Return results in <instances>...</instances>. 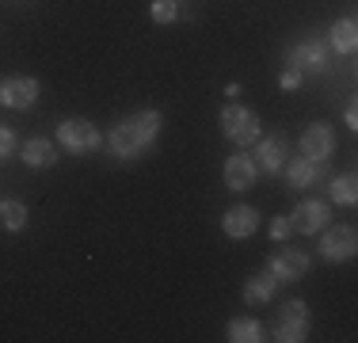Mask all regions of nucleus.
Masks as SVG:
<instances>
[{"label": "nucleus", "mask_w": 358, "mask_h": 343, "mask_svg": "<svg viewBox=\"0 0 358 343\" xmlns=\"http://www.w3.org/2000/svg\"><path fill=\"white\" fill-rule=\"evenodd\" d=\"M160 122H164V118H160V111H138V115L122 118V122L107 134V149L115 153L118 160L141 157V153L152 145V137L160 134Z\"/></svg>", "instance_id": "obj_1"}, {"label": "nucleus", "mask_w": 358, "mask_h": 343, "mask_svg": "<svg viewBox=\"0 0 358 343\" xmlns=\"http://www.w3.org/2000/svg\"><path fill=\"white\" fill-rule=\"evenodd\" d=\"M221 134L229 137V141H236L244 149V145H255L259 141V115H255L252 107H244V103H229L225 111H221Z\"/></svg>", "instance_id": "obj_2"}, {"label": "nucleus", "mask_w": 358, "mask_h": 343, "mask_svg": "<svg viewBox=\"0 0 358 343\" xmlns=\"http://www.w3.org/2000/svg\"><path fill=\"white\" fill-rule=\"evenodd\" d=\"M57 141H62L65 153L84 157V153H96V149H99L103 134H99L96 122H88V118H65V122L57 126Z\"/></svg>", "instance_id": "obj_3"}, {"label": "nucleus", "mask_w": 358, "mask_h": 343, "mask_svg": "<svg viewBox=\"0 0 358 343\" xmlns=\"http://www.w3.org/2000/svg\"><path fill=\"white\" fill-rule=\"evenodd\" d=\"M309 324H313L309 305H305V302H286L282 309H278L275 340H282V343H301V340H309Z\"/></svg>", "instance_id": "obj_4"}, {"label": "nucleus", "mask_w": 358, "mask_h": 343, "mask_svg": "<svg viewBox=\"0 0 358 343\" xmlns=\"http://www.w3.org/2000/svg\"><path fill=\"white\" fill-rule=\"evenodd\" d=\"M289 225H294V233H301V237H317L324 225H331V206L324 199L297 202L294 214H289Z\"/></svg>", "instance_id": "obj_5"}, {"label": "nucleus", "mask_w": 358, "mask_h": 343, "mask_svg": "<svg viewBox=\"0 0 358 343\" xmlns=\"http://www.w3.org/2000/svg\"><path fill=\"white\" fill-rule=\"evenodd\" d=\"M355 248H358V233H355V225H324L320 229V255L328 263H343V260H351L355 255Z\"/></svg>", "instance_id": "obj_6"}, {"label": "nucleus", "mask_w": 358, "mask_h": 343, "mask_svg": "<svg viewBox=\"0 0 358 343\" xmlns=\"http://www.w3.org/2000/svg\"><path fill=\"white\" fill-rule=\"evenodd\" d=\"M289 65L301 69V73H328L331 69V46L320 38H305L289 50Z\"/></svg>", "instance_id": "obj_7"}, {"label": "nucleus", "mask_w": 358, "mask_h": 343, "mask_svg": "<svg viewBox=\"0 0 358 343\" xmlns=\"http://www.w3.org/2000/svg\"><path fill=\"white\" fill-rule=\"evenodd\" d=\"M267 271L275 274L278 282H301L305 274H309V255L301 252V248H278L275 255L267 260Z\"/></svg>", "instance_id": "obj_8"}, {"label": "nucleus", "mask_w": 358, "mask_h": 343, "mask_svg": "<svg viewBox=\"0 0 358 343\" xmlns=\"http://www.w3.org/2000/svg\"><path fill=\"white\" fill-rule=\"evenodd\" d=\"M286 168V179L289 187H297V191H309V187H317L328 179V160H313V157H294Z\"/></svg>", "instance_id": "obj_9"}, {"label": "nucleus", "mask_w": 358, "mask_h": 343, "mask_svg": "<svg viewBox=\"0 0 358 343\" xmlns=\"http://www.w3.org/2000/svg\"><path fill=\"white\" fill-rule=\"evenodd\" d=\"M38 99V80L35 76H8L0 80V103L12 111H27Z\"/></svg>", "instance_id": "obj_10"}, {"label": "nucleus", "mask_w": 358, "mask_h": 343, "mask_svg": "<svg viewBox=\"0 0 358 343\" xmlns=\"http://www.w3.org/2000/svg\"><path fill=\"white\" fill-rule=\"evenodd\" d=\"M286 149H289V141H286V134H271V137H259L255 141V168H263V172H282L286 164Z\"/></svg>", "instance_id": "obj_11"}, {"label": "nucleus", "mask_w": 358, "mask_h": 343, "mask_svg": "<svg viewBox=\"0 0 358 343\" xmlns=\"http://www.w3.org/2000/svg\"><path fill=\"white\" fill-rule=\"evenodd\" d=\"M336 153V134H331L328 122H313L309 130L301 134V157H313V160H328Z\"/></svg>", "instance_id": "obj_12"}, {"label": "nucleus", "mask_w": 358, "mask_h": 343, "mask_svg": "<svg viewBox=\"0 0 358 343\" xmlns=\"http://www.w3.org/2000/svg\"><path fill=\"white\" fill-rule=\"evenodd\" d=\"M221 229H225L233 240H244L259 229V210L255 206H229L225 218H221Z\"/></svg>", "instance_id": "obj_13"}, {"label": "nucleus", "mask_w": 358, "mask_h": 343, "mask_svg": "<svg viewBox=\"0 0 358 343\" xmlns=\"http://www.w3.org/2000/svg\"><path fill=\"white\" fill-rule=\"evenodd\" d=\"M255 176H259V168H255V160L248 153H233V157L225 160V183L233 187V191H248L255 187Z\"/></svg>", "instance_id": "obj_14"}, {"label": "nucleus", "mask_w": 358, "mask_h": 343, "mask_svg": "<svg viewBox=\"0 0 358 343\" xmlns=\"http://www.w3.org/2000/svg\"><path fill=\"white\" fill-rule=\"evenodd\" d=\"M20 157L27 168H50V164H57V145L50 141V137H27Z\"/></svg>", "instance_id": "obj_15"}, {"label": "nucleus", "mask_w": 358, "mask_h": 343, "mask_svg": "<svg viewBox=\"0 0 358 343\" xmlns=\"http://www.w3.org/2000/svg\"><path fill=\"white\" fill-rule=\"evenodd\" d=\"M275 290H278V279L271 271L252 274V279L244 282V302H248V305H271V302H275Z\"/></svg>", "instance_id": "obj_16"}, {"label": "nucleus", "mask_w": 358, "mask_h": 343, "mask_svg": "<svg viewBox=\"0 0 358 343\" xmlns=\"http://www.w3.org/2000/svg\"><path fill=\"white\" fill-rule=\"evenodd\" d=\"M328 46L336 50V54H355V46H358V27H355L351 15H347V20H339V23H331Z\"/></svg>", "instance_id": "obj_17"}, {"label": "nucleus", "mask_w": 358, "mask_h": 343, "mask_svg": "<svg viewBox=\"0 0 358 343\" xmlns=\"http://www.w3.org/2000/svg\"><path fill=\"white\" fill-rule=\"evenodd\" d=\"M328 199L339 202V206H355L358 202V179L351 172H343V176H331L328 179Z\"/></svg>", "instance_id": "obj_18"}, {"label": "nucleus", "mask_w": 358, "mask_h": 343, "mask_svg": "<svg viewBox=\"0 0 358 343\" xmlns=\"http://www.w3.org/2000/svg\"><path fill=\"white\" fill-rule=\"evenodd\" d=\"M229 340L233 343H259L263 324L255 321V316H233V321H229Z\"/></svg>", "instance_id": "obj_19"}, {"label": "nucleus", "mask_w": 358, "mask_h": 343, "mask_svg": "<svg viewBox=\"0 0 358 343\" xmlns=\"http://www.w3.org/2000/svg\"><path fill=\"white\" fill-rule=\"evenodd\" d=\"M0 221H4V229L20 233V229L27 225V206H23L20 199H4L0 202Z\"/></svg>", "instance_id": "obj_20"}, {"label": "nucleus", "mask_w": 358, "mask_h": 343, "mask_svg": "<svg viewBox=\"0 0 358 343\" xmlns=\"http://www.w3.org/2000/svg\"><path fill=\"white\" fill-rule=\"evenodd\" d=\"M149 15H152V23H176L179 20V4L176 0H152Z\"/></svg>", "instance_id": "obj_21"}, {"label": "nucleus", "mask_w": 358, "mask_h": 343, "mask_svg": "<svg viewBox=\"0 0 358 343\" xmlns=\"http://www.w3.org/2000/svg\"><path fill=\"white\" fill-rule=\"evenodd\" d=\"M289 237H294V225H289V218H275V221H271V240L286 244Z\"/></svg>", "instance_id": "obj_22"}, {"label": "nucleus", "mask_w": 358, "mask_h": 343, "mask_svg": "<svg viewBox=\"0 0 358 343\" xmlns=\"http://www.w3.org/2000/svg\"><path fill=\"white\" fill-rule=\"evenodd\" d=\"M301 80H305V73H301V69L286 65V69H282V80H278V84H282L286 92H294V88H301Z\"/></svg>", "instance_id": "obj_23"}, {"label": "nucleus", "mask_w": 358, "mask_h": 343, "mask_svg": "<svg viewBox=\"0 0 358 343\" xmlns=\"http://www.w3.org/2000/svg\"><path fill=\"white\" fill-rule=\"evenodd\" d=\"M12 153H15V134L8 130V126H0V160L12 157Z\"/></svg>", "instance_id": "obj_24"}, {"label": "nucleus", "mask_w": 358, "mask_h": 343, "mask_svg": "<svg viewBox=\"0 0 358 343\" xmlns=\"http://www.w3.org/2000/svg\"><path fill=\"white\" fill-rule=\"evenodd\" d=\"M343 122L351 126V130L358 126V107H355V103H347V111H343Z\"/></svg>", "instance_id": "obj_25"}, {"label": "nucleus", "mask_w": 358, "mask_h": 343, "mask_svg": "<svg viewBox=\"0 0 358 343\" xmlns=\"http://www.w3.org/2000/svg\"><path fill=\"white\" fill-rule=\"evenodd\" d=\"M176 4H179V0H176Z\"/></svg>", "instance_id": "obj_26"}]
</instances>
